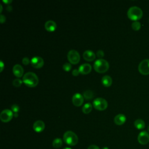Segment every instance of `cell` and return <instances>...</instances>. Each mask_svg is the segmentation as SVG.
Here are the masks:
<instances>
[{"mask_svg":"<svg viewBox=\"0 0 149 149\" xmlns=\"http://www.w3.org/2000/svg\"><path fill=\"white\" fill-rule=\"evenodd\" d=\"M92 67L89 63H83L81 65L79 68V71L80 73L82 74H88L92 70Z\"/></svg>","mask_w":149,"mask_h":149,"instance_id":"15","label":"cell"},{"mask_svg":"<svg viewBox=\"0 0 149 149\" xmlns=\"http://www.w3.org/2000/svg\"><path fill=\"white\" fill-rule=\"evenodd\" d=\"M101 82L104 86L110 87L112 83V79L111 77L108 75H105L102 78Z\"/></svg>","mask_w":149,"mask_h":149,"instance_id":"18","label":"cell"},{"mask_svg":"<svg viewBox=\"0 0 149 149\" xmlns=\"http://www.w3.org/2000/svg\"><path fill=\"white\" fill-rule=\"evenodd\" d=\"M93 107L97 110L103 111L108 107V103L104 99L97 98L93 101Z\"/></svg>","mask_w":149,"mask_h":149,"instance_id":"6","label":"cell"},{"mask_svg":"<svg viewBox=\"0 0 149 149\" xmlns=\"http://www.w3.org/2000/svg\"><path fill=\"white\" fill-rule=\"evenodd\" d=\"M30 59L28 57H25L22 59V63L25 65H28L29 63H30Z\"/></svg>","mask_w":149,"mask_h":149,"instance_id":"28","label":"cell"},{"mask_svg":"<svg viewBox=\"0 0 149 149\" xmlns=\"http://www.w3.org/2000/svg\"><path fill=\"white\" fill-rule=\"evenodd\" d=\"M134 125L135 128L139 130H142L145 128V122L143 120L141 119H136L134 122Z\"/></svg>","mask_w":149,"mask_h":149,"instance_id":"19","label":"cell"},{"mask_svg":"<svg viewBox=\"0 0 149 149\" xmlns=\"http://www.w3.org/2000/svg\"><path fill=\"white\" fill-rule=\"evenodd\" d=\"M0 66H1V70H0V72H3L4 68V63L2 61H1V62H0Z\"/></svg>","mask_w":149,"mask_h":149,"instance_id":"32","label":"cell"},{"mask_svg":"<svg viewBox=\"0 0 149 149\" xmlns=\"http://www.w3.org/2000/svg\"><path fill=\"white\" fill-rule=\"evenodd\" d=\"M30 63L33 68L39 69L43 66L44 62L43 59L41 57L36 56V57H33L31 59Z\"/></svg>","mask_w":149,"mask_h":149,"instance_id":"10","label":"cell"},{"mask_svg":"<svg viewBox=\"0 0 149 149\" xmlns=\"http://www.w3.org/2000/svg\"><path fill=\"white\" fill-rule=\"evenodd\" d=\"M143 13L142 10L140 8L136 6L130 7L128 10L127 12L128 18L131 21H133L135 22L141 19V18L143 17Z\"/></svg>","mask_w":149,"mask_h":149,"instance_id":"2","label":"cell"},{"mask_svg":"<svg viewBox=\"0 0 149 149\" xmlns=\"http://www.w3.org/2000/svg\"><path fill=\"white\" fill-rule=\"evenodd\" d=\"M13 73L14 75L18 78H21L23 76L24 70L23 67L19 64H16L14 66L13 69Z\"/></svg>","mask_w":149,"mask_h":149,"instance_id":"12","label":"cell"},{"mask_svg":"<svg viewBox=\"0 0 149 149\" xmlns=\"http://www.w3.org/2000/svg\"><path fill=\"white\" fill-rule=\"evenodd\" d=\"M72 100V103L74 106L80 107L83 103L84 97L82 95L77 93L73 96Z\"/></svg>","mask_w":149,"mask_h":149,"instance_id":"11","label":"cell"},{"mask_svg":"<svg viewBox=\"0 0 149 149\" xmlns=\"http://www.w3.org/2000/svg\"><path fill=\"white\" fill-rule=\"evenodd\" d=\"M94 96L93 92L90 90H86L83 92V97L86 100H91Z\"/></svg>","mask_w":149,"mask_h":149,"instance_id":"21","label":"cell"},{"mask_svg":"<svg viewBox=\"0 0 149 149\" xmlns=\"http://www.w3.org/2000/svg\"><path fill=\"white\" fill-rule=\"evenodd\" d=\"M14 115V112L8 109H6L3 110L0 114V119L3 122H10L13 118Z\"/></svg>","mask_w":149,"mask_h":149,"instance_id":"8","label":"cell"},{"mask_svg":"<svg viewBox=\"0 0 149 149\" xmlns=\"http://www.w3.org/2000/svg\"><path fill=\"white\" fill-rule=\"evenodd\" d=\"M23 82L29 88H34L39 83V78L33 72H27L23 77Z\"/></svg>","mask_w":149,"mask_h":149,"instance_id":"1","label":"cell"},{"mask_svg":"<svg viewBox=\"0 0 149 149\" xmlns=\"http://www.w3.org/2000/svg\"><path fill=\"white\" fill-rule=\"evenodd\" d=\"M45 29L46 30L50 32H54L57 29V24L56 23L51 20L48 21L45 23Z\"/></svg>","mask_w":149,"mask_h":149,"instance_id":"16","label":"cell"},{"mask_svg":"<svg viewBox=\"0 0 149 149\" xmlns=\"http://www.w3.org/2000/svg\"><path fill=\"white\" fill-rule=\"evenodd\" d=\"M63 69L66 71V72H69L72 69V65L70 63H65L63 65Z\"/></svg>","mask_w":149,"mask_h":149,"instance_id":"25","label":"cell"},{"mask_svg":"<svg viewBox=\"0 0 149 149\" xmlns=\"http://www.w3.org/2000/svg\"><path fill=\"white\" fill-rule=\"evenodd\" d=\"M92 108H93L92 104L91 103H88L84 105V106L82 108V111L84 114H89L92 111Z\"/></svg>","mask_w":149,"mask_h":149,"instance_id":"20","label":"cell"},{"mask_svg":"<svg viewBox=\"0 0 149 149\" xmlns=\"http://www.w3.org/2000/svg\"><path fill=\"white\" fill-rule=\"evenodd\" d=\"M148 22H149V19H148Z\"/></svg>","mask_w":149,"mask_h":149,"instance_id":"40","label":"cell"},{"mask_svg":"<svg viewBox=\"0 0 149 149\" xmlns=\"http://www.w3.org/2000/svg\"><path fill=\"white\" fill-rule=\"evenodd\" d=\"M62 145V141L59 138H56L53 140L52 146L54 148H60Z\"/></svg>","mask_w":149,"mask_h":149,"instance_id":"22","label":"cell"},{"mask_svg":"<svg viewBox=\"0 0 149 149\" xmlns=\"http://www.w3.org/2000/svg\"><path fill=\"white\" fill-rule=\"evenodd\" d=\"M88 149H100V148L96 145H91L88 148Z\"/></svg>","mask_w":149,"mask_h":149,"instance_id":"31","label":"cell"},{"mask_svg":"<svg viewBox=\"0 0 149 149\" xmlns=\"http://www.w3.org/2000/svg\"><path fill=\"white\" fill-rule=\"evenodd\" d=\"M138 70L143 75L149 74V59H146L141 61L139 65Z\"/></svg>","mask_w":149,"mask_h":149,"instance_id":"7","label":"cell"},{"mask_svg":"<svg viewBox=\"0 0 149 149\" xmlns=\"http://www.w3.org/2000/svg\"><path fill=\"white\" fill-rule=\"evenodd\" d=\"M6 21V17L4 15L1 14V16H0V22H1V23H4Z\"/></svg>","mask_w":149,"mask_h":149,"instance_id":"30","label":"cell"},{"mask_svg":"<svg viewBox=\"0 0 149 149\" xmlns=\"http://www.w3.org/2000/svg\"><path fill=\"white\" fill-rule=\"evenodd\" d=\"M18 113L14 114V117H18Z\"/></svg>","mask_w":149,"mask_h":149,"instance_id":"36","label":"cell"},{"mask_svg":"<svg viewBox=\"0 0 149 149\" xmlns=\"http://www.w3.org/2000/svg\"><path fill=\"white\" fill-rule=\"evenodd\" d=\"M68 59L72 64H77L79 62L81 57L79 53L74 50H70L68 53Z\"/></svg>","mask_w":149,"mask_h":149,"instance_id":"5","label":"cell"},{"mask_svg":"<svg viewBox=\"0 0 149 149\" xmlns=\"http://www.w3.org/2000/svg\"><path fill=\"white\" fill-rule=\"evenodd\" d=\"M83 58L86 61L91 62L94 61L96 59V55L92 50H86L83 52Z\"/></svg>","mask_w":149,"mask_h":149,"instance_id":"14","label":"cell"},{"mask_svg":"<svg viewBox=\"0 0 149 149\" xmlns=\"http://www.w3.org/2000/svg\"><path fill=\"white\" fill-rule=\"evenodd\" d=\"M11 109H12V111L14 114H16V113H18L19 112V107L18 105L14 104V105L12 106Z\"/></svg>","mask_w":149,"mask_h":149,"instance_id":"26","label":"cell"},{"mask_svg":"<svg viewBox=\"0 0 149 149\" xmlns=\"http://www.w3.org/2000/svg\"><path fill=\"white\" fill-rule=\"evenodd\" d=\"M79 73H80V72H79V69H77L73 70V71H72V74H73V76H74V77L78 76Z\"/></svg>","mask_w":149,"mask_h":149,"instance_id":"29","label":"cell"},{"mask_svg":"<svg viewBox=\"0 0 149 149\" xmlns=\"http://www.w3.org/2000/svg\"><path fill=\"white\" fill-rule=\"evenodd\" d=\"M102 149H109V148L107 147H103Z\"/></svg>","mask_w":149,"mask_h":149,"instance_id":"37","label":"cell"},{"mask_svg":"<svg viewBox=\"0 0 149 149\" xmlns=\"http://www.w3.org/2000/svg\"><path fill=\"white\" fill-rule=\"evenodd\" d=\"M132 28L135 30V31H138L141 28V24L139 22L136 21L132 23Z\"/></svg>","mask_w":149,"mask_h":149,"instance_id":"23","label":"cell"},{"mask_svg":"<svg viewBox=\"0 0 149 149\" xmlns=\"http://www.w3.org/2000/svg\"><path fill=\"white\" fill-rule=\"evenodd\" d=\"M138 142L141 145H146L149 142V133L146 131L141 132L137 137Z\"/></svg>","mask_w":149,"mask_h":149,"instance_id":"9","label":"cell"},{"mask_svg":"<svg viewBox=\"0 0 149 149\" xmlns=\"http://www.w3.org/2000/svg\"><path fill=\"white\" fill-rule=\"evenodd\" d=\"M0 7H1V10H0V12H2V11H3V6L1 4L0 5Z\"/></svg>","mask_w":149,"mask_h":149,"instance_id":"35","label":"cell"},{"mask_svg":"<svg viewBox=\"0 0 149 149\" xmlns=\"http://www.w3.org/2000/svg\"><path fill=\"white\" fill-rule=\"evenodd\" d=\"M147 130H148V132H149V126H148V128H147Z\"/></svg>","mask_w":149,"mask_h":149,"instance_id":"39","label":"cell"},{"mask_svg":"<svg viewBox=\"0 0 149 149\" xmlns=\"http://www.w3.org/2000/svg\"><path fill=\"white\" fill-rule=\"evenodd\" d=\"M63 149H72L70 148H69V147H66V148H64Z\"/></svg>","mask_w":149,"mask_h":149,"instance_id":"38","label":"cell"},{"mask_svg":"<svg viewBox=\"0 0 149 149\" xmlns=\"http://www.w3.org/2000/svg\"><path fill=\"white\" fill-rule=\"evenodd\" d=\"M23 83V81H22L21 79H15L12 82V84L14 86L18 88V87H20L22 84Z\"/></svg>","mask_w":149,"mask_h":149,"instance_id":"24","label":"cell"},{"mask_svg":"<svg viewBox=\"0 0 149 149\" xmlns=\"http://www.w3.org/2000/svg\"><path fill=\"white\" fill-rule=\"evenodd\" d=\"M33 128L36 132L40 133L44 130L45 129V123L41 120L36 121L33 126Z\"/></svg>","mask_w":149,"mask_h":149,"instance_id":"13","label":"cell"},{"mask_svg":"<svg viewBox=\"0 0 149 149\" xmlns=\"http://www.w3.org/2000/svg\"><path fill=\"white\" fill-rule=\"evenodd\" d=\"M64 141L68 145L73 146H75L78 142V137L72 131L68 130L66 132L63 136Z\"/></svg>","mask_w":149,"mask_h":149,"instance_id":"4","label":"cell"},{"mask_svg":"<svg viewBox=\"0 0 149 149\" xmlns=\"http://www.w3.org/2000/svg\"><path fill=\"white\" fill-rule=\"evenodd\" d=\"M96 56L100 58V59H101L104 56V52L102 50H98L96 52Z\"/></svg>","mask_w":149,"mask_h":149,"instance_id":"27","label":"cell"},{"mask_svg":"<svg viewBox=\"0 0 149 149\" xmlns=\"http://www.w3.org/2000/svg\"><path fill=\"white\" fill-rule=\"evenodd\" d=\"M95 70L98 73H105L106 72L110 67L109 63L104 59H99L96 60L93 65Z\"/></svg>","mask_w":149,"mask_h":149,"instance_id":"3","label":"cell"},{"mask_svg":"<svg viewBox=\"0 0 149 149\" xmlns=\"http://www.w3.org/2000/svg\"><path fill=\"white\" fill-rule=\"evenodd\" d=\"M126 121V118L125 115L119 114L117 115H116L114 118V122L117 125H122Z\"/></svg>","mask_w":149,"mask_h":149,"instance_id":"17","label":"cell"},{"mask_svg":"<svg viewBox=\"0 0 149 149\" xmlns=\"http://www.w3.org/2000/svg\"><path fill=\"white\" fill-rule=\"evenodd\" d=\"M7 10L8 11H12V7H11V6H8L7 7Z\"/></svg>","mask_w":149,"mask_h":149,"instance_id":"34","label":"cell"},{"mask_svg":"<svg viewBox=\"0 0 149 149\" xmlns=\"http://www.w3.org/2000/svg\"><path fill=\"white\" fill-rule=\"evenodd\" d=\"M3 2L5 3V4H8V5H9L10 3H11L12 2V0H8V1H6V0H4L3 1Z\"/></svg>","mask_w":149,"mask_h":149,"instance_id":"33","label":"cell"}]
</instances>
